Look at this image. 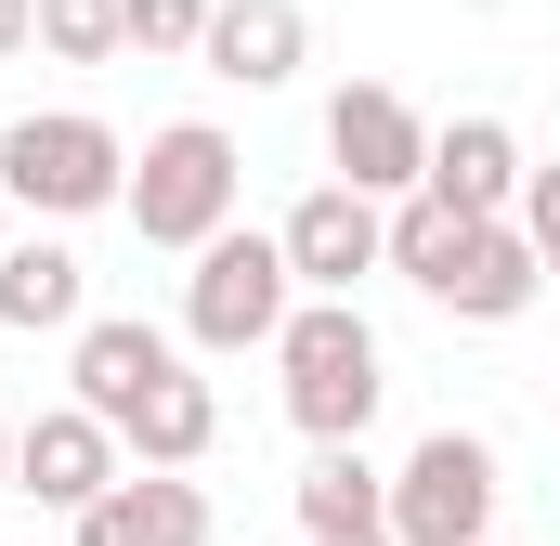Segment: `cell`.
<instances>
[{"label": "cell", "mask_w": 560, "mask_h": 546, "mask_svg": "<svg viewBox=\"0 0 560 546\" xmlns=\"http://www.w3.org/2000/svg\"><path fill=\"white\" fill-rule=\"evenodd\" d=\"M0 195L39 209V222H92L131 195V143L105 131L92 105H52V118H13L0 131Z\"/></svg>", "instance_id": "3"}, {"label": "cell", "mask_w": 560, "mask_h": 546, "mask_svg": "<svg viewBox=\"0 0 560 546\" xmlns=\"http://www.w3.org/2000/svg\"><path fill=\"white\" fill-rule=\"evenodd\" d=\"M275 235H287V273H300V299H352L365 273L392 261V209H378L365 182H313V195L287 209Z\"/></svg>", "instance_id": "7"}, {"label": "cell", "mask_w": 560, "mask_h": 546, "mask_svg": "<svg viewBox=\"0 0 560 546\" xmlns=\"http://www.w3.org/2000/svg\"><path fill=\"white\" fill-rule=\"evenodd\" d=\"M430 195H456V209H522V143H509V118H443L430 131Z\"/></svg>", "instance_id": "15"}, {"label": "cell", "mask_w": 560, "mask_h": 546, "mask_svg": "<svg viewBox=\"0 0 560 546\" xmlns=\"http://www.w3.org/2000/svg\"><path fill=\"white\" fill-rule=\"evenodd\" d=\"M170 365H183V352H170V339H156L143 312H92V325H79V352H66V378H79V404L105 416V429H118V416H131L143 391L170 378Z\"/></svg>", "instance_id": "12"}, {"label": "cell", "mask_w": 560, "mask_h": 546, "mask_svg": "<svg viewBox=\"0 0 560 546\" xmlns=\"http://www.w3.org/2000/svg\"><path fill=\"white\" fill-rule=\"evenodd\" d=\"M0 248H13V195H0Z\"/></svg>", "instance_id": "24"}, {"label": "cell", "mask_w": 560, "mask_h": 546, "mask_svg": "<svg viewBox=\"0 0 560 546\" xmlns=\"http://www.w3.org/2000/svg\"><path fill=\"white\" fill-rule=\"evenodd\" d=\"M469 235H482V209H456V195H405V209H392V273H418V286H443V273L469 261Z\"/></svg>", "instance_id": "17"}, {"label": "cell", "mask_w": 560, "mask_h": 546, "mask_svg": "<svg viewBox=\"0 0 560 546\" xmlns=\"http://www.w3.org/2000/svg\"><path fill=\"white\" fill-rule=\"evenodd\" d=\"M39 52L52 66H118L131 52V13L118 0H39Z\"/></svg>", "instance_id": "18"}, {"label": "cell", "mask_w": 560, "mask_h": 546, "mask_svg": "<svg viewBox=\"0 0 560 546\" xmlns=\"http://www.w3.org/2000/svg\"><path fill=\"white\" fill-rule=\"evenodd\" d=\"M131 13V52H196L209 39V0H118Z\"/></svg>", "instance_id": "19"}, {"label": "cell", "mask_w": 560, "mask_h": 546, "mask_svg": "<svg viewBox=\"0 0 560 546\" xmlns=\"http://www.w3.org/2000/svg\"><path fill=\"white\" fill-rule=\"evenodd\" d=\"M0 495H13V429H0Z\"/></svg>", "instance_id": "23"}, {"label": "cell", "mask_w": 560, "mask_h": 546, "mask_svg": "<svg viewBox=\"0 0 560 546\" xmlns=\"http://www.w3.org/2000/svg\"><path fill=\"white\" fill-rule=\"evenodd\" d=\"M235 195H248V156H235V131L222 118H170V131H143L131 156V235L143 248H209L222 222H235Z\"/></svg>", "instance_id": "1"}, {"label": "cell", "mask_w": 560, "mask_h": 546, "mask_svg": "<svg viewBox=\"0 0 560 546\" xmlns=\"http://www.w3.org/2000/svg\"><path fill=\"white\" fill-rule=\"evenodd\" d=\"M118 468H131V442L79 404V391H66V404H39L26 429H13V495H26V508H52V521H79Z\"/></svg>", "instance_id": "6"}, {"label": "cell", "mask_w": 560, "mask_h": 546, "mask_svg": "<svg viewBox=\"0 0 560 546\" xmlns=\"http://www.w3.org/2000/svg\"><path fill=\"white\" fill-rule=\"evenodd\" d=\"M430 299H443L456 325H509V312H535V299H548V261H535V235H522V209H495V222L469 235V261L443 273Z\"/></svg>", "instance_id": "11"}, {"label": "cell", "mask_w": 560, "mask_h": 546, "mask_svg": "<svg viewBox=\"0 0 560 546\" xmlns=\"http://www.w3.org/2000/svg\"><path fill=\"white\" fill-rule=\"evenodd\" d=\"M118 442H131V468H196V455L222 442V391H209L196 365H170V378L118 416Z\"/></svg>", "instance_id": "14"}, {"label": "cell", "mask_w": 560, "mask_h": 546, "mask_svg": "<svg viewBox=\"0 0 560 546\" xmlns=\"http://www.w3.org/2000/svg\"><path fill=\"white\" fill-rule=\"evenodd\" d=\"M79 546H209V495L183 468H118L79 508Z\"/></svg>", "instance_id": "10"}, {"label": "cell", "mask_w": 560, "mask_h": 546, "mask_svg": "<svg viewBox=\"0 0 560 546\" xmlns=\"http://www.w3.org/2000/svg\"><path fill=\"white\" fill-rule=\"evenodd\" d=\"M300 312V273H287V235H209L196 273H183V339L196 352H275V325Z\"/></svg>", "instance_id": "4"}, {"label": "cell", "mask_w": 560, "mask_h": 546, "mask_svg": "<svg viewBox=\"0 0 560 546\" xmlns=\"http://www.w3.org/2000/svg\"><path fill=\"white\" fill-rule=\"evenodd\" d=\"M26 39H39V0H0V66H13Z\"/></svg>", "instance_id": "21"}, {"label": "cell", "mask_w": 560, "mask_h": 546, "mask_svg": "<svg viewBox=\"0 0 560 546\" xmlns=\"http://www.w3.org/2000/svg\"><path fill=\"white\" fill-rule=\"evenodd\" d=\"M275 365H287V416L313 429V442H365V416L392 391V365H378V325L352 312V299H300L275 325Z\"/></svg>", "instance_id": "2"}, {"label": "cell", "mask_w": 560, "mask_h": 546, "mask_svg": "<svg viewBox=\"0 0 560 546\" xmlns=\"http://www.w3.org/2000/svg\"><path fill=\"white\" fill-rule=\"evenodd\" d=\"M495 534V442L482 429H430L392 468V546H482Z\"/></svg>", "instance_id": "5"}, {"label": "cell", "mask_w": 560, "mask_h": 546, "mask_svg": "<svg viewBox=\"0 0 560 546\" xmlns=\"http://www.w3.org/2000/svg\"><path fill=\"white\" fill-rule=\"evenodd\" d=\"M326 156H339V182H365V195H418L430 182V118L392 79H352V92L326 105Z\"/></svg>", "instance_id": "8"}, {"label": "cell", "mask_w": 560, "mask_h": 546, "mask_svg": "<svg viewBox=\"0 0 560 546\" xmlns=\"http://www.w3.org/2000/svg\"><path fill=\"white\" fill-rule=\"evenodd\" d=\"M300 534H392V468H365V442H313Z\"/></svg>", "instance_id": "16"}, {"label": "cell", "mask_w": 560, "mask_h": 546, "mask_svg": "<svg viewBox=\"0 0 560 546\" xmlns=\"http://www.w3.org/2000/svg\"><path fill=\"white\" fill-rule=\"evenodd\" d=\"M522 235H535V261H548V286H560V156L522 169Z\"/></svg>", "instance_id": "20"}, {"label": "cell", "mask_w": 560, "mask_h": 546, "mask_svg": "<svg viewBox=\"0 0 560 546\" xmlns=\"http://www.w3.org/2000/svg\"><path fill=\"white\" fill-rule=\"evenodd\" d=\"M482 546H495V534H482Z\"/></svg>", "instance_id": "25"}, {"label": "cell", "mask_w": 560, "mask_h": 546, "mask_svg": "<svg viewBox=\"0 0 560 546\" xmlns=\"http://www.w3.org/2000/svg\"><path fill=\"white\" fill-rule=\"evenodd\" d=\"M300 52H313V13H300V0H209V39H196L209 79H235V92H287Z\"/></svg>", "instance_id": "9"}, {"label": "cell", "mask_w": 560, "mask_h": 546, "mask_svg": "<svg viewBox=\"0 0 560 546\" xmlns=\"http://www.w3.org/2000/svg\"><path fill=\"white\" fill-rule=\"evenodd\" d=\"M0 325L13 339H79L92 325V273H79V248H52V235H26V248H0Z\"/></svg>", "instance_id": "13"}, {"label": "cell", "mask_w": 560, "mask_h": 546, "mask_svg": "<svg viewBox=\"0 0 560 546\" xmlns=\"http://www.w3.org/2000/svg\"><path fill=\"white\" fill-rule=\"evenodd\" d=\"M313 546H392V534H313Z\"/></svg>", "instance_id": "22"}]
</instances>
